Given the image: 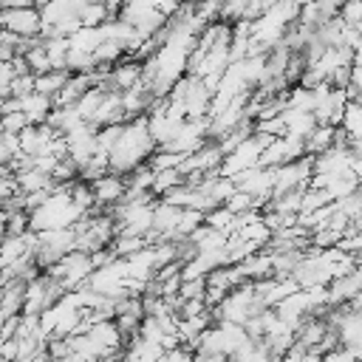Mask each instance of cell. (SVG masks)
<instances>
[{"instance_id":"obj_7","label":"cell","mask_w":362,"mask_h":362,"mask_svg":"<svg viewBox=\"0 0 362 362\" xmlns=\"http://www.w3.org/2000/svg\"><path fill=\"white\" fill-rule=\"evenodd\" d=\"M25 232H28V215L25 212L6 215V238H23Z\"/></svg>"},{"instance_id":"obj_8","label":"cell","mask_w":362,"mask_h":362,"mask_svg":"<svg viewBox=\"0 0 362 362\" xmlns=\"http://www.w3.org/2000/svg\"><path fill=\"white\" fill-rule=\"evenodd\" d=\"M8 93H11V99H25V96H31V93H34V76H31V74L14 76V79L8 82Z\"/></svg>"},{"instance_id":"obj_4","label":"cell","mask_w":362,"mask_h":362,"mask_svg":"<svg viewBox=\"0 0 362 362\" xmlns=\"http://www.w3.org/2000/svg\"><path fill=\"white\" fill-rule=\"evenodd\" d=\"M68 76H71L68 71H48V74H42V76H34V93L54 99V96L62 90V85L68 82Z\"/></svg>"},{"instance_id":"obj_3","label":"cell","mask_w":362,"mask_h":362,"mask_svg":"<svg viewBox=\"0 0 362 362\" xmlns=\"http://www.w3.org/2000/svg\"><path fill=\"white\" fill-rule=\"evenodd\" d=\"M90 192H93V201H96L99 206H113V204H119L122 195H124V181H122V175L107 173V175H102L99 181L90 184Z\"/></svg>"},{"instance_id":"obj_10","label":"cell","mask_w":362,"mask_h":362,"mask_svg":"<svg viewBox=\"0 0 362 362\" xmlns=\"http://www.w3.org/2000/svg\"><path fill=\"white\" fill-rule=\"evenodd\" d=\"M204 277H198V280H184L181 283V288H178V297L181 300H201L204 303Z\"/></svg>"},{"instance_id":"obj_6","label":"cell","mask_w":362,"mask_h":362,"mask_svg":"<svg viewBox=\"0 0 362 362\" xmlns=\"http://www.w3.org/2000/svg\"><path fill=\"white\" fill-rule=\"evenodd\" d=\"M45 356L48 359H65V356H71V345H68V339L65 337H57V334H48L45 337Z\"/></svg>"},{"instance_id":"obj_11","label":"cell","mask_w":362,"mask_h":362,"mask_svg":"<svg viewBox=\"0 0 362 362\" xmlns=\"http://www.w3.org/2000/svg\"><path fill=\"white\" fill-rule=\"evenodd\" d=\"M161 362H192V351H189V348H184V345L170 348V351H164Z\"/></svg>"},{"instance_id":"obj_9","label":"cell","mask_w":362,"mask_h":362,"mask_svg":"<svg viewBox=\"0 0 362 362\" xmlns=\"http://www.w3.org/2000/svg\"><path fill=\"white\" fill-rule=\"evenodd\" d=\"M23 127H28V119H25L20 110L0 116V133H11V136H17Z\"/></svg>"},{"instance_id":"obj_1","label":"cell","mask_w":362,"mask_h":362,"mask_svg":"<svg viewBox=\"0 0 362 362\" xmlns=\"http://www.w3.org/2000/svg\"><path fill=\"white\" fill-rule=\"evenodd\" d=\"M0 28L20 37V40H34L40 37V11L34 3L23 6H0Z\"/></svg>"},{"instance_id":"obj_5","label":"cell","mask_w":362,"mask_h":362,"mask_svg":"<svg viewBox=\"0 0 362 362\" xmlns=\"http://www.w3.org/2000/svg\"><path fill=\"white\" fill-rule=\"evenodd\" d=\"M337 17H339L345 25H351V28L362 31V0H348V3H339Z\"/></svg>"},{"instance_id":"obj_2","label":"cell","mask_w":362,"mask_h":362,"mask_svg":"<svg viewBox=\"0 0 362 362\" xmlns=\"http://www.w3.org/2000/svg\"><path fill=\"white\" fill-rule=\"evenodd\" d=\"M359 286H362V269H351L348 274L334 277L325 286V305H342V303H348L351 297L359 294Z\"/></svg>"}]
</instances>
